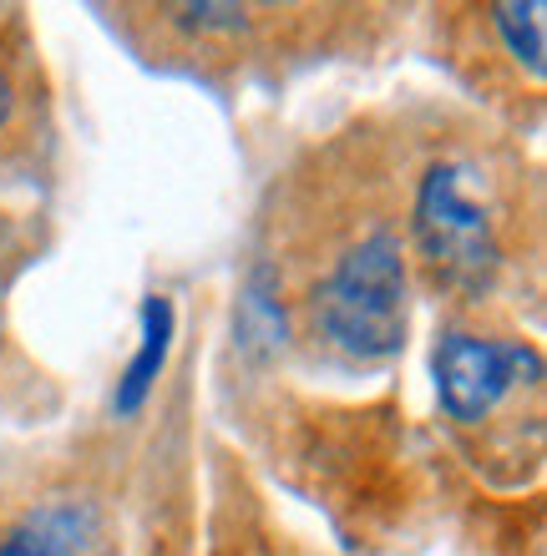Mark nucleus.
Segmentation results:
<instances>
[{
  "instance_id": "obj_1",
  "label": "nucleus",
  "mask_w": 547,
  "mask_h": 556,
  "mask_svg": "<svg viewBox=\"0 0 547 556\" xmlns=\"http://www.w3.org/2000/svg\"><path fill=\"white\" fill-rule=\"evenodd\" d=\"M406 258L446 299H482L512 268L518 198L482 152H442L415 177Z\"/></svg>"
},
{
  "instance_id": "obj_2",
  "label": "nucleus",
  "mask_w": 547,
  "mask_h": 556,
  "mask_svg": "<svg viewBox=\"0 0 547 556\" xmlns=\"http://www.w3.org/2000/svg\"><path fill=\"white\" fill-rule=\"evenodd\" d=\"M299 314L330 354L350 365H381L406 350L411 329V258L396 223H365L335 238L325 264L304 278Z\"/></svg>"
},
{
  "instance_id": "obj_3",
  "label": "nucleus",
  "mask_w": 547,
  "mask_h": 556,
  "mask_svg": "<svg viewBox=\"0 0 547 556\" xmlns=\"http://www.w3.org/2000/svg\"><path fill=\"white\" fill-rule=\"evenodd\" d=\"M436 400L457 430H487L512 400L543 390V354L533 339L492 334L476 324H446L436 334Z\"/></svg>"
},
{
  "instance_id": "obj_4",
  "label": "nucleus",
  "mask_w": 547,
  "mask_h": 556,
  "mask_svg": "<svg viewBox=\"0 0 547 556\" xmlns=\"http://www.w3.org/2000/svg\"><path fill=\"white\" fill-rule=\"evenodd\" d=\"M0 556H122L117 521L91 491H46L0 527Z\"/></svg>"
},
{
  "instance_id": "obj_5",
  "label": "nucleus",
  "mask_w": 547,
  "mask_h": 556,
  "mask_svg": "<svg viewBox=\"0 0 547 556\" xmlns=\"http://www.w3.org/2000/svg\"><path fill=\"white\" fill-rule=\"evenodd\" d=\"M457 56H476L482 87H497L507 76L512 87L527 81V91H543V0L527 5H472L461 21Z\"/></svg>"
},
{
  "instance_id": "obj_6",
  "label": "nucleus",
  "mask_w": 547,
  "mask_h": 556,
  "mask_svg": "<svg viewBox=\"0 0 547 556\" xmlns=\"http://www.w3.org/2000/svg\"><path fill=\"white\" fill-rule=\"evenodd\" d=\"M167 350H173V299L167 293H152L142 304V344H137V359L127 365L117 384V415H137L142 400L152 395V384L167 365Z\"/></svg>"
},
{
  "instance_id": "obj_7",
  "label": "nucleus",
  "mask_w": 547,
  "mask_h": 556,
  "mask_svg": "<svg viewBox=\"0 0 547 556\" xmlns=\"http://www.w3.org/2000/svg\"><path fill=\"white\" fill-rule=\"evenodd\" d=\"M26 112H30V81L21 72V61L0 51V142H11L26 127Z\"/></svg>"
},
{
  "instance_id": "obj_8",
  "label": "nucleus",
  "mask_w": 547,
  "mask_h": 556,
  "mask_svg": "<svg viewBox=\"0 0 547 556\" xmlns=\"http://www.w3.org/2000/svg\"><path fill=\"white\" fill-rule=\"evenodd\" d=\"M0 344H5V314H0Z\"/></svg>"
}]
</instances>
